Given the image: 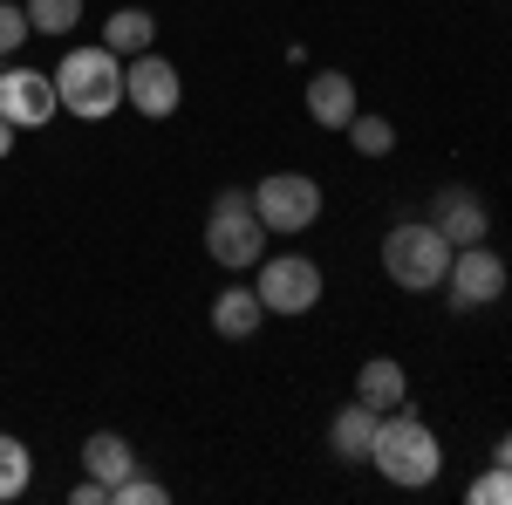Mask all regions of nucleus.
I'll use <instances>...</instances> for the list:
<instances>
[{
    "mask_svg": "<svg viewBox=\"0 0 512 505\" xmlns=\"http://www.w3.org/2000/svg\"><path fill=\"white\" fill-rule=\"evenodd\" d=\"M308 117H315L321 130H349L355 76H342V69H315V76H308Z\"/></svg>",
    "mask_w": 512,
    "mask_h": 505,
    "instance_id": "12",
    "label": "nucleus"
},
{
    "mask_svg": "<svg viewBox=\"0 0 512 505\" xmlns=\"http://www.w3.org/2000/svg\"><path fill=\"white\" fill-rule=\"evenodd\" d=\"M82 21V0H28V28L35 35H69Z\"/></svg>",
    "mask_w": 512,
    "mask_h": 505,
    "instance_id": "19",
    "label": "nucleus"
},
{
    "mask_svg": "<svg viewBox=\"0 0 512 505\" xmlns=\"http://www.w3.org/2000/svg\"><path fill=\"white\" fill-rule=\"evenodd\" d=\"M349 144L362 157H390L396 151V123L390 117H362V110H355V117H349Z\"/></svg>",
    "mask_w": 512,
    "mask_h": 505,
    "instance_id": "18",
    "label": "nucleus"
},
{
    "mask_svg": "<svg viewBox=\"0 0 512 505\" xmlns=\"http://www.w3.org/2000/svg\"><path fill=\"white\" fill-rule=\"evenodd\" d=\"M376 424H383V410H369L362 396L335 410V424H328V444H335V458L342 465H369V444H376Z\"/></svg>",
    "mask_w": 512,
    "mask_h": 505,
    "instance_id": "11",
    "label": "nucleus"
},
{
    "mask_svg": "<svg viewBox=\"0 0 512 505\" xmlns=\"http://www.w3.org/2000/svg\"><path fill=\"white\" fill-rule=\"evenodd\" d=\"M123 103H130L137 117L164 123L178 103H185V82H178V69L164 62L158 48H144V55H130V62H123Z\"/></svg>",
    "mask_w": 512,
    "mask_h": 505,
    "instance_id": "6",
    "label": "nucleus"
},
{
    "mask_svg": "<svg viewBox=\"0 0 512 505\" xmlns=\"http://www.w3.org/2000/svg\"><path fill=\"white\" fill-rule=\"evenodd\" d=\"M110 505H164V485H158V478H144V471H130L117 492H110Z\"/></svg>",
    "mask_w": 512,
    "mask_h": 505,
    "instance_id": "21",
    "label": "nucleus"
},
{
    "mask_svg": "<svg viewBox=\"0 0 512 505\" xmlns=\"http://www.w3.org/2000/svg\"><path fill=\"white\" fill-rule=\"evenodd\" d=\"M267 314H308L321 301V267L308 253H274V260H260V287H253Z\"/></svg>",
    "mask_w": 512,
    "mask_h": 505,
    "instance_id": "7",
    "label": "nucleus"
},
{
    "mask_svg": "<svg viewBox=\"0 0 512 505\" xmlns=\"http://www.w3.org/2000/svg\"><path fill=\"white\" fill-rule=\"evenodd\" d=\"M48 76H55V103L82 123H103L123 110V55H110L103 41L96 48H69Z\"/></svg>",
    "mask_w": 512,
    "mask_h": 505,
    "instance_id": "2",
    "label": "nucleus"
},
{
    "mask_svg": "<svg viewBox=\"0 0 512 505\" xmlns=\"http://www.w3.org/2000/svg\"><path fill=\"white\" fill-rule=\"evenodd\" d=\"M506 294V260L478 239V246H458L451 253V273H444V301L451 308H492Z\"/></svg>",
    "mask_w": 512,
    "mask_h": 505,
    "instance_id": "8",
    "label": "nucleus"
},
{
    "mask_svg": "<svg viewBox=\"0 0 512 505\" xmlns=\"http://www.w3.org/2000/svg\"><path fill=\"white\" fill-rule=\"evenodd\" d=\"M253 212H260L267 233H308L321 219V185L308 171H274V178L253 185Z\"/></svg>",
    "mask_w": 512,
    "mask_h": 505,
    "instance_id": "5",
    "label": "nucleus"
},
{
    "mask_svg": "<svg viewBox=\"0 0 512 505\" xmlns=\"http://www.w3.org/2000/svg\"><path fill=\"white\" fill-rule=\"evenodd\" d=\"M69 499H76V505H103V499H110V485H103V478H82Z\"/></svg>",
    "mask_w": 512,
    "mask_h": 505,
    "instance_id": "23",
    "label": "nucleus"
},
{
    "mask_svg": "<svg viewBox=\"0 0 512 505\" xmlns=\"http://www.w3.org/2000/svg\"><path fill=\"white\" fill-rule=\"evenodd\" d=\"M260 321H267V301H260L253 287H226V294L212 301V328H219L226 342H253Z\"/></svg>",
    "mask_w": 512,
    "mask_h": 505,
    "instance_id": "15",
    "label": "nucleus"
},
{
    "mask_svg": "<svg viewBox=\"0 0 512 505\" xmlns=\"http://www.w3.org/2000/svg\"><path fill=\"white\" fill-rule=\"evenodd\" d=\"M355 396H362L369 410H403V396H410L403 362H390V355H369V362L355 369Z\"/></svg>",
    "mask_w": 512,
    "mask_h": 505,
    "instance_id": "14",
    "label": "nucleus"
},
{
    "mask_svg": "<svg viewBox=\"0 0 512 505\" xmlns=\"http://www.w3.org/2000/svg\"><path fill=\"white\" fill-rule=\"evenodd\" d=\"M431 226L451 246H478V239L492 233V212H485V198L472 192V185H437L431 198Z\"/></svg>",
    "mask_w": 512,
    "mask_h": 505,
    "instance_id": "10",
    "label": "nucleus"
},
{
    "mask_svg": "<svg viewBox=\"0 0 512 505\" xmlns=\"http://www.w3.org/2000/svg\"><path fill=\"white\" fill-rule=\"evenodd\" d=\"M151 41H158V14H144V7H117V14L103 21V48L123 55V62H130V55H144Z\"/></svg>",
    "mask_w": 512,
    "mask_h": 505,
    "instance_id": "16",
    "label": "nucleus"
},
{
    "mask_svg": "<svg viewBox=\"0 0 512 505\" xmlns=\"http://www.w3.org/2000/svg\"><path fill=\"white\" fill-rule=\"evenodd\" d=\"M7 151H14V123L0 117V157H7Z\"/></svg>",
    "mask_w": 512,
    "mask_h": 505,
    "instance_id": "25",
    "label": "nucleus"
},
{
    "mask_svg": "<svg viewBox=\"0 0 512 505\" xmlns=\"http://www.w3.org/2000/svg\"><path fill=\"white\" fill-rule=\"evenodd\" d=\"M451 239L437 233L431 219H403V226H390V239H383V273H390L403 294H437L444 287V273H451Z\"/></svg>",
    "mask_w": 512,
    "mask_h": 505,
    "instance_id": "3",
    "label": "nucleus"
},
{
    "mask_svg": "<svg viewBox=\"0 0 512 505\" xmlns=\"http://www.w3.org/2000/svg\"><path fill=\"white\" fill-rule=\"evenodd\" d=\"M28 478H35V458H28V444L0 430V505L21 499V492H28Z\"/></svg>",
    "mask_w": 512,
    "mask_h": 505,
    "instance_id": "17",
    "label": "nucleus"
},
{
    "mask_svg": "<svg viewBox=\"0 0 512 505\" xmlns=\"http://www.w3.org/2000/svg\"><path fill=\"white\" fill-rule=\"evenodd\" d=\"M82 471H89V478H103V485L117 492L123 478L137 471V451H130V437H123V430H89V437H82Z\"/></svg>",
    "mask_w": 512,
    "mask_h": 505,
    "instance_id": "13",
    "label": "nucleus"
},
{
    "mask_svg": "<svg viewBox=\"0 0 512 505\" xmlns=\"http://www.w3.org/2000/svg\"><path fill=\"white\" fill-rule=\"evenodd\" d=\"M472 505H512V471L506 465H492V471H478L472 478V492H465Z\"/></svg>",
    "mask_w": 512,
    "mask_h": 505,
    "instance_id": "20",
    "label": "nucleus"
},
{
    "mask_svg": "<svg viewBox=\"0 0 512 505\" xmlns=\"http://www.w3.org/2000/svg\"><path fill=\"white\" fill-rule=\"evenodd\" d=\"M492 465H506V471H512V430L499 437V451H492Z\"/></svg>",
    "mask_w": 512,
    "mask_h": 505,
    "instance_id": "24",
    "label": "nucleus"
},
{
    "mask_svg": "<svg viewBox=\"0 0 512 505\" xmlns=\"http://www.w3.org/2000/svg\"><path fill=\"white\" fill-rule=\"evenodd\" d=\"M369 465L383 471L390 485H403V492H424V485H437V471H444V444H437V430L424 417L383 410L376 444H369Z\"/></svg>",
    "mask_w": 512,
    "mask_h": 505,
    "instance_id": "1",
    "label": "nucleus"
},
{
    "mask_svg": "<svg viewBox=\"0 0 512 505\" xmlns=\"http://www.w3.org/2000/svg\"><path fill=\"white\" fill-rule=\"evenodd\" d=\"M28 35H35V28H28V7L0 0V55H14V48H21Z\"/></svg>",
    "mask_w": 512,
    "mask_h": 505,
    "instance_id": "22",
    "label": "nucleus"
},
{
    "mask_svg": "<svg viewBox=\"0 0 512 505\" xmlns=\"http://www.w3.org/2000/svg\"><path fill=\"white\" fill-rule=\"evenodd\" d=\"M205 253L226 273H246L267 260V226L253 212V192H219L212 212H205Z\"/></svg>",
    "mask_w": 512,
    "mask_h": 505,
    "instance_id": "4",
    "label": "nucleus"
},
{
    "mask_svg": "<svg viewBox=\"0 0 512 505\" xmlns=\"http://www.w3.org/2000/svg\"><path fill=\"white\" fill-rule=\"evenodd\" d=\"M0 117L14 130L55 123V76L48 69H0Z\"/></svg>",
    "mask_w": 512,
    "mask_h": 505,
    "instance_id": "9",
    "label": "nucleus"
}]
</instances>
